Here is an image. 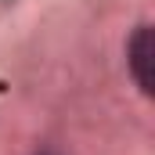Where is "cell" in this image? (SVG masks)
<instances>
[{
  "label": "cell",
  "mask_w": 155,
  "mask_h": 155,
  "mask_svg": "<svg viewBox=\"0 0 155 155\" xmlns=\"http://www.w3.org/2000/svg\"><path fill=\"white\" fill-rule=\"evenodd\" d=\"M155 40H152V25H137V33L130 36L126 43V69L134 83L141 87V94H152V83H155Z\"/></svg>",
  "instance_id": "obj_1"
}]
</instances>
